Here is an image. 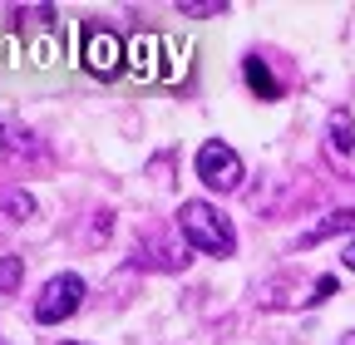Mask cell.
I'll use <instances>...</instances> for the list:
<instances>
[{
	"label": "cell",
	"instance_id": "obj_1",
	"mask_svg": "<svg viewBox=\"0 0 355 345\" xmlns=\"http://www.w3.org/2000/svg\"><path fill=\"white\" fill-rule=\"evenodd\" d=\"M178 232H183L188 247H198V251H207V256H232V251H237L232 222L222 218L212 202H202V197H188L183 207H178Z\"/></svg>",
	"mask_w": 355,
	"mask_h": 345
},
{
	"label": "cell",
	"instance_id": "obj_2",
	"mask_svg": "<svg viewBox=\"0 0 355 345\" xmlns=\"http://www.w3.org/2000/svg\"><path fill=\"white\" fill-rule=\"evenodd\" d=\"M198 178H202V188H212V193H237L242 188V158H237V148H227L222 139H207L202 148H198Z\"/></svg>",
	"mask_w": 355,
	"mask_h": 345
},
{
	"label": "cell",
	"instance_id": "obj_3",
	"mask_svg": "<svg viewBox=\"0 0 355 345\" xmlns=\"http://www.w3.org/2000/svg\"><path fill=\"white\" fill-rule=\"evenodd\" d=\"M79 301H84V281L74 272H60V276L44 281V291L35 296V321L40 326H60V321H69L79 311Z\"/></svg>",
	"mask_w": 355,
	"mask_h": 345
},
{
	"label": "cell",
	"instance_id": "obj_4",
	"mask_svg": "<svg viewBox=\"0 0 355 345\" xmlns=\"http://www.w3.org/2000/svg\"><path fill=\"white\" fill-rule=\"evenodd\" d=\"M84 64H89V74L114 79L123 69V39L104 25H84Z\"/></svg>",
	"mask_w": 355,
	"mask_h": 345
},
{
	"label": "cell",
	"instance_id": "obj_5",
	"mask_svg": "<svg viewBox=\"0 0 355 345\" xmlns=\"http://www.w3.org/2000/svg\"><path fill=\"white\" fill-rule=\"evenodd\" d=\"M35 218V197L25 188H10V193H0V237H10L15 227H25Z\"/></svg>",
	"mask_w": 355,
	"mask_h": 345
},
{
	"label": "cell",
	"instance_id": "obj_6",
	"mask_svg": "<svg viewBox=\"0 0 355 345\" xmlns=\"http://www.w3.org/2000/svg\"><path fill=\"white\" fill-rule=\"evenodd\" d=\"M0 153H6V158H35L40 143H35L30 128H20L15 118H0Z\"/></svg>",
	"mask_w": 355,
	"mask_h": 345
},
{
	"label": "cell",
	"instance_id": "obj_7",
	"mask_svg": "<svg viewBox=\"0 0 355 345\" xmlns=\"http://www.w3.org/2000/svg\"><path fill=\"white\" fill-rule=\"evenodd\" d=\"M242 74H247V89H252L257 99H282V84H277L272 64H266L261 55H252V60L242 64Z\"/></svg>",
	"mask_w": 355,
	"mask_h": 345
},
{
	"label": "cell",
	"instance_id": "obj_8",
	"mask_svg": "<svg viewBox=\"0 0 355 345\" xmlns=\"http://www.w3.org/2000/svg\"><path fill=\"white\" fill-rule=\"evenodd\" d=\"M163 267V272H178L188 267V247H163V242H139V267Z\"/></svg>",
	"mask_w": 355,
	"mask_h": 345
},
{
	"label": "cell",
	"instance_id": "obj_9",
	"mask_svg": "<svg viewBox=\"0 0 355 345\" xmlns=\"http://www.w3.org/2000/svg\"><path fill=\"white\" fill-rule=\"evenodd\" d=\"M326 143H331V153L340 158V163H350V153H355V128H350V114L345 109H336L331 114V123H326Z\"/></svg>",
	"mask_w": 355,
	"mask_h": 345
},
{
	"label": "cell",
	"instance_id": "obj_10",
	"mask_svg": "<svg viewBox=\"0 0 355 345\" xmlns=\"http://www.w3.org/2000/svg\"><path fill=\"white\" fill-rule=\"evenodd\" d=\"M158 45H163L158 35H139V39H133V55H128V64L139 69L144 79H158Z\"/></svg>",
	"mask_w": 355,
	"mask_h": 345
},
{
	"label": "cell",
	"instance_id": "obj_11",
	"mask_svg": "<svg viewBox=\"0 0 355 345\" xmlns=\"http://www.w3.org/2000/svg\"><path fill=\"white\" fill-rule=\"evenodd\" d=\"M345 227H355V212H350V207H345V212H331L326 222H316L311 232H301V242H296V247H316V242H326L331 232H345Z\"/></svg>",
	"mask_w": 355,
	"mask_h": 345
},
{
	"label": "cell",
	"instance_id": "obj_12",
	"mask_svg": "<svg viewBox=\"0 0 355 345\" xmlns=\"http://www.w3.org/2000/svg\"><path fill=\"white\" fill-rule=\"evenodd\" d=\"M20 276H25V256H6V262H0V291H15L20 286Z\"/></svg>",
	"mask_w": 355,
	"mask_h": 345
},
{
	"label": "cell",
	"instance_id": "obj_13",
	"mask_svg": "<svg viewBox=\"0 0 355 345\" xmlns=\"http://www.w3.org/2000/svg\"><path fill=\"white\" fill-rule=\"evenodd\" d=\"M222 10H227V6H222V0H183V6H178V15H222Z\"/></svg>",
	"mask_w": 355,
	"mask_h": 345
},
{
	"label": "cell",
	"instance_id": "obj_14",
	"mask_svg": "<svg viewBox=\"0 0 355 345\" xmlns=\"http://www.w3.org/2000/svg\"><path fill=\"white\" fill-rule=\"evenodd\" d=\"M340 262H345V272H355V237H350V247L340 251Z\"/></svg>",
	"mask_w": 355,
	"mask_h": 345
},
{
	"label": "cell",
	"instance_id": "obj_15",
	"mask_svg": "<svg viewBox=\"0 0 355 345\" xmlns=\"http://www.w3.org/2000/svg\"><path fill=\"white\" fill-rule=\"evenodd\" d=\"M340 345H355V330H350V335H345V340H340Z\"/></svg>",
	"mask_w": 355,
	"mask_h": 345
},
{
	"label": "cell",
	"instance_id": "obj_16",
	"mask_svg": "<svg viewBox=\"0 0 355 345\" xmlns=\"http://www.w3.org/2000/svg\"><path fill=\"white\" fill-rule=\"evenodd\" d=\"M60 345H79V340H60Z\"/></svg>",
	"mask_w": 355,
	"mask_h": 345
}]
</instances>
